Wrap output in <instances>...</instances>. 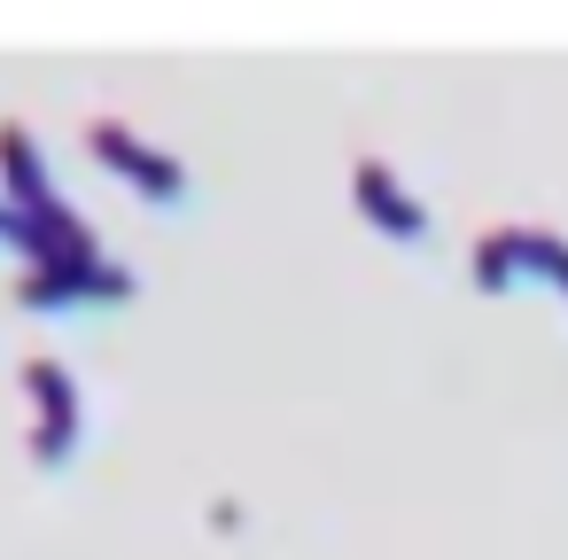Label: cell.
I'll use <instances>...</instances> for the list:
<instances>
[{
	"instance_id": "cell-1",
	"label": "cell",
	"mask_w": 568,
	"mask_h": 560,
	"mask_svg": "<svg viewBox=\"0 0 568 560\" xmlns=\"http://www.w3.org/2000/svg\"><path fill=\"white\" fill-rule=\"evenodd\" d=\"M133 273L118 257H87V265H24L17 273V304L24 312H79V304H125Z\"/></svg>"
},
{
	"instance_id": "cell-2",
	"label": "cell",
	"mask_w": 568,
	"mask_h": 560,
	"mask_svg": "<svg viewBox=\"0 0 568 560\" xmlns=\"http://www.w3.org/2000/svg\"><path fill=\"white\" fill-rule=\"evenodd\" d=\"M24 397H32V459L40 467H63L71 444H79V381L63 358L32 350L24 358Z\"/></svg>"
},
{
	"instance_id": "cell-3",
	"label": "cell",
	"mask_w": 568,
	"mask_h": 560,
	"mask_svg": "<svg viewBox=\"0 0 568 560\" xmlns=\"http://www.w3.org/2000/svg\"><path fill=\"white\" fill-rule=\"evenodd\" d=\"M87 149H94L110 172H125L149 203H180V195H187V172H180L164 149H149L125 118H94V125H87Z\"/></svg>"
},
{
	"instance_id": "cell-4",
	"label": "cell",
	"mask_w": 568,
	"mask_h": 560,
	"mask_svg": "<svg viewBox=\"0 0 568 560\" xmlns=\"http://www.w3.org/2000/svg\"><path fill=\"white\" fill-rule=\"evenodd\" d=\"M351 195H358V211L389 234V242H420L428 234V218H420V203L389 180V164H374V156H358L351 164Z\"/></svg>"
},
{
	"instance_id": "cell-5",
	"label": "cell",
	"mask_w": 568,
	"mask_h": 560,
	"mask_svg": "<svg viewBox=\"0 0 568 560\" xmlns=\"http://www.w3.org/2000/svg\"><path fill=\"white\" fill-rule=\"evenodd\" d=\"M0 195H9L17 211H48V203H63L24 125H0Z\"/></svg>"
},
{
	"instance_id": "cell-6",
	"label": "cell",
	"mask_w": 568,
	"mask_h": 560,
	"mask_svg": "<svg viewBox=\"0 0 568 560\" xmlns=\"http://www.w3.org/2000/svg\"><path fill=\"white\" fill-rule=\"evenodd\" d=\"M9 234H17V203H9V195H0V242H9Z\"/></svg>"
}]
</instances>
